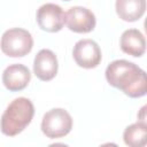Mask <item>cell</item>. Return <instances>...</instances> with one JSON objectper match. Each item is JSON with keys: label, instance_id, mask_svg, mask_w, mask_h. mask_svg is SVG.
Returning a JSON list of instances; mask_svg holds the SVG:
<instances>
[{"label": "cell", "instance_id": "1", "mask_svg": "<svg viewBox=\"0 0 147 147\" xmlns=\"http://www.w3.org/2000/svg\"><path fill=\"white\" fill-rule=\"evenodd\" d=\"M106 79L130 98H140L147 92L146 72L136 63L126 60H115L108 64Z\"/></svg>", "mask_w": 147, "mask_h": 147}, {"label": "cell", "instance_id": "2", "mask_svg": "<svg viewBox=\"0 0 147 147\" xmlns=\"http://www.w3.org/2000/svg\"><path fill=\"white\" fill-rule=\"evenodd\" d=\"M33 115L34 107L28 98L21 96L14 99L1 116V132L8 137L21 133L31 123Z\"/></svg>", "mask_w": 147, "mask_h": 147}, {"label": "cell", "instance_id": "3", "mask_svg": "<svg viewBox=\"0 0 147 147\" xmlns=\"http://www.w3.org/2000/svg\"><path fill=\"white\" fill-rule=\"evenodd\" d=\"M0 47L2 53L9 57H22L31 52L33 39L29 31L21 28H13L2 34Z\"/></svg>", "mask_w": 147, "mask_h": 147}, {"label": "cell", "instance_id": "4", "mask_svg": "<svg viewBox=\"0 0 147 147\" xmlns=\"http://www.w3.org/2000/svg\"><path fill=\"white\" fill-rule=\"evenodd\" d=\"M72 129V118L70 114L62 108L48 110L41 121L42 133L51 139H57L67 136Z\"/></svg>", "mask_w": 147, "mask_h": 147}, {"label": "cell", "instance_id": "5", "mask_svg": "<svg viewBox=\"0 0 147 147\" xmlns=\"http://www.w3.org/2000/svg\"><path fill=\"white\" fill-rule=\"evenodd\" d=\"M72 56L76 63L85 69L98 67L102 59L99 45L92 39H82L77 41L72 49Z\"/></svg>", "mask_w": 147, "mask_h": 147}, {"label": "cell", "instance_id": "6", "mask_svg": "<svg viewBox=\"0 0 147 147\" xmlns=\"http://www.w3.org/2000/svg\"><path fill=\"white\" fill-rule=\"evenodd\" d=\"M64 20L69 30L77 33L91 32L95 28L96 23L94 14L90 9L79 6L69 8L64 14Z\"/></svg>", "mask_w": 147, "mask_h": 147}, {"label": "cell", "instance_id": "7", "mask_svg": "<svg viewBox=\"0 0 147 147\" xmlns=\"http://www.w3.org/2000/svg\"><path fill=\"white\" fill-rule=\"evenodd\" d=\"M37 23L44 31L59 32L65 23L64 11L55 3H45L37 11Z\"/></svg>", "mask_w": 147, "mask_h": 147}, {"label": "cell", "instance_id": "8", "mask_svg": "<svg viewBox=\"0 0 147 147\" xmlns=\"http://www.w3.org/2000/svg\"><path fill=\"white\" fill-rule=\"evenodd\" d=\"M57 59L51 49H40L33 60V72L42 82L52 80L57 74Z\"/></svg>", "mask_w": 147, "mask_h": 147}, {"label": "cell", "instance_id": "9", "mask_svg": "<svg viewBox=\"0 0 147 147\" xmlns=\"http://www.w3.org/2000/svg\"><path fill=\"white\" fill-rule=\"evenodd\" d=\"M31 74L29 69L21 64L14 63L8 65L2 74V83L10 92H17L24 90L30 83Z\"/></svg>", "mask_w": 147, "mask_h": 147}, {"label": "cell", "instance_id": "10", "mask_svg": "<svg viewBox=\"0 0 147 147\" xmlns=\"http://www.w3.org/2000/svg\"><path fill=\"white\" fill-rule=\"evenodd\" d=\"M121 48L124 53L139 57L146 51V40L144 34L137 29L125 30L121 36Z\"/></svg>", "mask_w": 147, "mask_h": 147}, {"label": "cell", "instance_id": "11", "mask_svg": "<svg viewBox=\"0 0 147 147\" xmlns=\"http://www.w3.org/2000/svg\"><path fill=\"white\" fill-rule=\"evenodd\" d=\"M146 10V0H116V13L126 22L138 21Z\"/></svg>", "mask_w": 147, "mask_h": 147}, {"label": "cell", "instance_id": "12", "mask_svg": "<svg viewBox=\"0 0 147 147\" xmlns=\"http://www.w3.org/2000/svg\"><path fill=\"white\" fill-rule=\"evenodd\" d=\"M125 145L131 147H142L147 144V124L146 122H137L129 125L123 133Z\"/></svg>", "mask_w": 147, "mask_h": 147}, {"label": "cell", "instance_id": "13", "mask_svg": "<svg viewBox=\"0 0 147 147\" xmlns=\"http://www.w3.org/2000/svg\"><path fill=\"white\" fill-rule=\"evenodd\" d=\"M64 1H69V0H64Z\"/></svg>", "mask_w": 147, "mask_h": 147}]
</instances>
